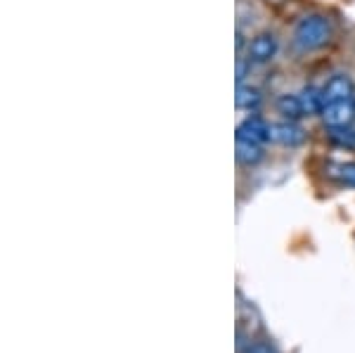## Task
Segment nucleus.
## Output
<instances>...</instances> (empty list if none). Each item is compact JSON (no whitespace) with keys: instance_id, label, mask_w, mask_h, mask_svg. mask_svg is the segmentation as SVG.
Here are the masks:
<instances>
[{"instance_id":"f257e3e1","label":"nucleus","mask_w":355,"mask_h":353,"mask_svg":"<svg viewBox=\"0 0 355 353\" xmlns=\"http://www.w3.org/2000/svg\"><path fill=\"white\" fill-rule=\"evenodd\" d=\"M331 38V21L322 15H308L296 24L294 43L301 50H318Z\"/></svg>"},{"instance_id":"f03ea898","label":"nucleus","mask_w":355,"mask_h":353,"mask_svg":"<svg viewBox=\"0 0 355 353\" xmlns=\"http://www.w3.org/2000/svg\"><path fill=\"white\" fill-rule=\"evenodd\" d=\"M322 119L329 128H348L355 121V100H343L327 105L322 110Z\"/></svg>"},{"instance_id":"7ed1b4c3","label":"nucleus","mask_w":355,"mask_h":353,"mask_svg":"<svg viewBox=\"0 0 355 353\" xmlns=\"http://www.w3.org/2000/svg\"><path fill=\"white\" fill-rule=\"evenodd\" d=\"M275 53H277V38L272 33H259V36L251 38L249 43V62H270Z\"/></svg>"},{"instance_id":"20e7f679","label":"nucleus","mask_w":355,"mask_h":353,"mask_svg":"<svg viewBox=\"0 0 355 353\" xmlns=\"http://www.w3.org/2000/svg\"><path fill=\"white\" fill-rule=\"evenodd\" d=\"M270 140L279 142V145H287V147H296L306 140V133L296 126L294 121H279V123H270Z\"/></svg>"},{"instance_id":"39448f33","label":"nucleus","mask_w":355,"mask_h":353,"mask_svg":"<svg viewBox=\"0 0 355 353\" xmlns=\"http://www.w3.org/2000/svg\"><path fill=\"white\" fill-rule=\"evenodd\" d=\"M322 98H324V107L327 105H334V102H343V100H351L353 98V83L348 76H339L329 78L327 85L322 88Z\"/></svg>"},{"instance_id":"423d86ee","label":"nucleus","mask_w":355,"mask_h":353,"mask_svg":"<svg viewBox=\"0 0 355 353\" xmlns=\"http://www.w3.org/2000/svg\"><path fill=\"white\" fill-rule=\"evenodd\" d=\"M237 138L266 145V142L270 140V126H268V123L259 117H249L246 121H242L237 126Z\"/></svg>"},{"instance_id":"0eeeda50","label":"nucleus","mask_w":355,"mask_h":353,"mask_svg":"<svg viewBox=\"0 0 355 353\" xmlns=\"http://www.w3.org/2000/svg\"><path fill=\"white\" fill-rule=\"evenodd\" d=\"M327 175L331 180L348 187H355V162H334L327 166Z\"/></svg>"},{"instance_id":"6e6552de","label":"nucleus","mask_w":355,"mask_h":353,"mask_svg":"<svg viewBox=\"0 0 355 353\" xmlns=\"http://www.w3.org/2000/svg\"><path fill=\"white\" fill-rule=\"evenodd\" d=\"M237 159L246 164V166H254V164H259L263 159V145L237 138Z\"/></svg>"},{"instance_id":"1a4fd4ad","label":"nucleus","mask_w":355,"mask_h":353,"mask_svg":"<svg viewBox=\"0 0 355 353\" xmlns=\"http://www.w3.org/2000/svg\"><path fill=\"white\" fill-rule=\"evenodd\" d=\"M277 112L282 114V117H287L289 121H294V119H301L303 114V105H301V98L299 95H279L277 98Z\"/></svg>"},{"instance_id":"9d476101","label":"nucleus","mask_w":355,"mask_h":353,"mask_svg":"<svg viewBox=\"0 0 355 353\" xmlns=\"http://www.w3.org/2000/svg\"><path fill=\"white\" fill-rule=\"evenodd\" d=\"M301 98V105H303V112L306 114H322L324 110V98H322V90H315V88H303L299 93Z\"/></svg>"},{"instance_id":"9b49d317","label":"nucleus","mask_w":355,"mask_h":353,"mask_svg":"<svg viewBox=\"0 0 355 353\" xmlns=\"http://www.w3.org/2000/svg\"><path fill=\"white\" fill-rule=\"evenodd\" d=\"M261 102V93L251 85H237V95H234V105L239 110H251Z\"/></svg>"}]
</instances>
